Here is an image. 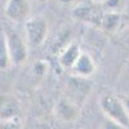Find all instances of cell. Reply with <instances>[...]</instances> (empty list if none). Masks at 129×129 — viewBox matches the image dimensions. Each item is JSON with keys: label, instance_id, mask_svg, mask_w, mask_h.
<instances>
[{"label": "cell", "instance_id": "6da1fadb", "mask_svg": "<svg viewBox=\"0 0 129 129\" xmlns=\"http://www.w3.org/2000/svg\"><path fill=\"white\" fill-rule=\"evenodd\" d=\"M100 106L107 119L114 120L129 129V116L120 97H116L114 94H105L100 101Z\"/></svg>", "mask_w": 129, "mask_h": 129}, {"label": "cell", "instance_id": "7a4b0ae2", "mask_svg": "<svg viewBox=\"0 0 129 129\" xmlns=\"http://www.w3.org/2000/svg\"><path fill=\"white\" fill-rule=\"evenodd\" d=\"M25 36L28 47H40L48 36V22L45 18L40 16L27 18L25 21Z\"/></svg>", "mask_w": 129, "mask_h": 129}, {"label": "cell", "instance_id": "3957f363", "mask_svg": "<svg viewBox=\"0 0 129 129\" xmlns=\"http://www.w3.org/2000/svg\"><path fill=\"white\" fill-rule=\"evenodd\" d=\"M7 39V47L12 63L22 64L27 59V43L13 28H7L4 31Z\"/></svg>", "mask_w": 129, "mask_h": 129}, {"label": "cell", "instance_id": "277c9868", "mask_svg": "<svg viewBox=\"0 0 129 129\" xmlns=\"http://www.w3.org/2000/svg\"><path fill=\"white\" fill-rule=\"evenodd\" d=\"M30 9L28 0H8L4 8V13L9 21L19 23L25 22L28 18Z\"/></svg>", "mask_w": 129, "mask_h": 129}, {"label": "cell", "instance_id": "5b68a950", "mask_svg": "<svg viewBox=\"0 0 129 129\" xmlns=\"http://www.w3.org/2000/svg\"><path fill=\"white\" fill-rule=\"evenodd\" d=\"M95 3L90 2L89 3H81L78 7H75L72 10V17L76 19H81L85 22H94L97 25H101V19L103 13L101 12V9H98L95 5Z\"/></svg>", "mask_w": 129, "mask_h": 129}, {"label": "cell", "instance_id": "8992f818", "mask_svg": "<svg viewBox=\"0 0 129 129\" xmlns=\"http://www.w3.org/2000/svg\"><path fill=\"white\" fill-rule=\"evenodd\" d=\"M78 103L69 98H61L54 106V115L57 119L62 121H74L79 117Z\"/></svg>", "mask_w": 129, "mask_h": 129}, {"label": "cell", "instance_id": "52a82bcc", "mask_svg": "<svg viewBox=\"0 0 129 129\" xmlns=\"http://www.w3.org/2000/svg\"><path fill=\"white\" fill-rule=\"evenodd\" d=\"M71 71L75 76L79 78H89L95 72V63L93 58L88 54V53H80L79 58L76 62L74 63V66L71 67Z\"/></svg>", "mask_w": 129, "mask_h": 129}, {"label": "cell", "instance_id": "ba28073f", "mask_svg": "<svg viewBox=\"0 0 129 129\" xmlns=\"http://www.w3.org/2000/svg\"><path fill=\"white\" fill-rule=\"evenodd\" d=\"M80 48L75 43H70V44L64 48L59 54H58V62L61 64V67L63 69H70L74 66V63L76 62V59L80 56Z\"/></svg>", "mask_w": 129, "mask_h": 129}, {"label": "cell", "instance_id": "9c48e42d", "mask_svg": "<svg viewBox=\"0 0 129 129\" xmlns=\"http://www.w3.org/2000/svg\"><path fill=\"white\" fill-rule=\"evenodd\" d=\"M120 22H121V16L119 14V12L109 10V12L103 13L100 26L107 32H115L119 28Z\"/></svg>", "mask_w": 129, "mask_h": 129}, {"label": "cell", "instance_id": "30bf717a", "mask_svg": "<svg viewBox=\"0 0 129 129\" xmlns=\"http://www.w3.org/2000/svg\"><path fill=\"white\" fill-rule=\"evenodd\" d=\"M12 61H10V56L8 52L7 47V39L4 31H0V70H7Z\"/></svg>", "mask_w": 129, "mask_h": 129}, {"label": "cell", "instance_id": "8fae6325", "mask_svg": "<svg viewBox=\"0 0 129 129\" xmlns=\"http://www.w3.org/2000/svg\"><path fill=\"white\" fill-rule=\"evenodd\" d=\"M0 129H22V123L18 116L5 117L0 120Z\"/></svg>", "mask_w": 129, "mask_h": 129}, {"label": "cell", "instance_id": "7c38bea8", "mask_svg": "<svg viewBox=\"0 0 129 129\" xmlns=\"http://www.w3.org/2000/svg\"><path fill=\"white\" fill-rule=\"evenodd\" d=\"M102 129H128V128H125L124 125H121V124L116 123L114 120H110V119L106 117V120L102 124Z\"/></svg>", "mask_w": 129, "mask_h": 129}, {"label": "cell", "instance_id": "4fadbf2b", "mask_svg": "<svg viewBox=\"0 0 129 129\" xmlns=\"http://www.w3.org/2000/svg\"><path fill=\"white\" fill-rule=\"evenodd\" d=\"M106 5L109 7L110 10H115V8H117V5H119L120 0H106Z\"/></svg>", "mask_w": 129, "mask_h": 129}, {"label": "cell", "instance_id": "5bb4252c", "mask_svg": "<svg viewBox=\"0 0 129 129\" xmlns=\"http://www.w3.org/2000/svg\"><path fill=\"white\" fill-rule=\"evenodd\" d=\"M120 98H121V101H123V103L125 106V110H126L128 116H129V97H120Z\"/></svg>", "mask_w": 129, "mask_h": 129}, {"label": "cell", "instance_id": "9a60e30c", "mask_svg": "<svg viewBox=\"0 0 129 129\" xmlns=\"http://www.w3.org/2000/svg\"><path fill=\"white\" fill-rule=\"evenodd\" d=\"M59 2H61L62 4H71V3L75 2V0H59Z\"/></svg>", "mask_w": 129, "mask_h": 129}, {"label": "cell", "instance_id": "2e32d148", "mask_svg": "<svg viewBox=\"0 0 129 129\" xmlns=\"http://www.w3.org/2000/svg\"><path fill=\"white\" fill-rule=\"evenodd\" d=\"M90 2H93V3H95V4H101V3H105L106 0H90Z\"/></svg>", "mask_w": 129, "mask_h": 129}, {"label": "cell", "instance_id": "e0dca14e", "mask_svg": "<svg viewBox=\"0 0 129 129\" xmlns=\"http://www.w3.org/2000/svg\"><path fill=\"white\" fill-rule=\"evenodd\" d=\"M39 3H45V2H48V0H38Z\"/></svg>", "mask_w": 129, "mask_h": 129}]
</instances>
